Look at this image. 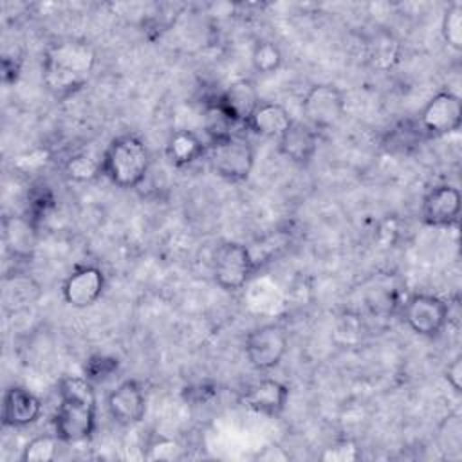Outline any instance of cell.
I'll return each instance as SVG.
<instances>
[{
  "mask_svg": "<svg viewBox=\"0 0 462 462\" xmlns=\"http://www.w3.org/2000/svg\"><path fill=\"white\" fill-rule=\"evenodd\" d=\"M180 446L166 437H159L155 439L150 446H148V453L146 458L150 460H171V458H179L180 457Z\"/></svg>",
  "mask_w": 462,
  "mask_h": 462,
  "instance_id": "26",
  "label": "cell"
},
{
  "mask_svg": "<svg viewBox=\"0 0 462 462\" xmlns=\"http://www.w3.org/2000/svg\"><path fill=\"white\" fill-rule=\"evenodd\" d=\"M301 110L307 119L305 123L316 132L330 130L345 116V96L341 88L332 83H318L305 92Z\"/></svg>",
  "mask_w": 462,
  "mask_h": 462,
  "instance_id": "6",
  "label": "cell"
},
{
  "mask_svg": "<svg viewBox=\"0 0 462 462\" xmlns=\"http://www.w3.org/2000/svg\"><path fill=\"white\" fill-rule=\"evenodd\" d=\"M110 417L121 426L139 424L146 413V395L135 379L119 383L106 397Z\"/></svg>",
  "mask_w": 462,
  "mask_h": 462,
  "instance_id": "11",
  "label": "cell"
},
{
  "mask_svg": "<svg viewBox=\"0 0 462 462\" xmlns=\"http://www.w3.org/2000/svg\"><path fill=\"white\" fill-rule=\"evenodd\" d=\"M448 318H449L448 303L435 294L417 292L406 300L404 321L419 336H424V337L439 336L444 330Z\"/></svg>",
  "mask_w": 462,
  "mask_h": 462,
  "instance_id": "8",
  "label": "cell"
},
{
  "mask_svg": "<svg viewBox=\"0 0 462 462\" xmlns=\"http://www.w3.org/2000/svg\"><path fill=\"white\" fill-rule=\"evenodd\" d=\"M65 171L74 180H92L101 173V157L97 159L90 153H76L67 161Z\"/></svg>",
  "mask_w": 462,
  "mask_h": 462,
  "instance_id": "22",
  "label": "cell"
},
{
  "mask_svg": "<svg viewBox=\"0 0 462 462\" xmlns=\"http://www.w3.org/2000/svg\"><path fill=\"white\" fill-rule=\"evenodd\" d=\"M2 72H4V81L5 83H11V81H16L18 74H20V61L14 58V60H9V58H4L2 60Z\"/></svg>",
  "mask_w": 462,
  "mask_h": 462,
  "instance_id": "30",
  "label": "cell"
},
{
  "mask_svg": "<svg viewBox=\"0 0 462 462\" xmlns=\"http://www.w3.org/2000/svg\"><path fill=\"white\" fill-rule=\"evenodd\" d=\"M420 130L428 137L453 134L462 125L460 97L449 90L437 92L420 110L417 119Z\"/></svg>",
  "mask_w": 462,
  "mask_h": 462,
  "instance_id": "9",
  "label": "cell"
},
{
  "mask_svg": "<svg viewBox=\"0 0 462 462\" xmlns=\"http://www.w3.org/2000/svg\"><path fill=\"white\" fill-rule=\"evenodd\" d=\"M289 388L283 383L276 379H260L244 390L240 402L251 411L276 417L285 410Z\"/></svg>",
  "mask_w": 462,
  "mask_h": 462,
  "instance_id": "13",
  "label": "cell"
},
{
  "mask_svg": "<svg viewBox=\"0 0 462 462\" xmlns=\"http://www.w3.org/2000/svg\"><path fill=\"white\" fill-rule=\"evenodd\" d=\"M204 157L211 170L229 182L247 180L254 166V150L251 143L236 134L209 141Z\"/></svg>",
  "mask_w": 462,
  "mask_h": 462,
  "instance_id": "4",
  "label": "cell"
},
{
  "mask_svg": "<svg viewBox=\"0 0 462 462\" xmlns=\"http://www.w3.org/2000/svg\"><path fill=\"white\" fill-rule=\"evenodd\" d=\"M282 52L278 45L267 40H260L254 43L251 51V65L260 74H273L282 65Z\"/></svg>",
  "mask_w": 462,
  "mask_h": 462,
  "instance_id": "21",
  "label": "cell"
},
{
  "mask_svg": "<svg viewBox=\"0 0 462 462\" xmlns=\"http://www.w3.org/2000/svg\"><path fill=\"white\" fill-rule=\"evenodd\" d=\"M359 457H361V451H359L357 444L350 439L337 440V442L323 448V451L319 453V458L325 462H354Z\"/></svg>",
  "mask_w": 462,
  "mask_h": 462,
  "instance_id": "24",
  "label": "cell"
},
{
  "mask_svg": "<svg viewBox=\"0 0 462 462\" xmlns=\"http://www.w3.org/2000/svg\"><path fill=\"white\" fill-rule=\"evenodd\" d=\"M460 215V191L451 184L431 188L420 204V218L431 227H449Z\"/></svg>",
  "mask_w": 462,
  "mask_h": 462,
  "instance_id": "12",
  "label": "cell"
},
{
  "mask_svg": "<svg viewBox=\"0 0 462 462\" xmlns=\"http://www.w3.org/2000/svg\"><path fill=\"white\" fill-rule=\"evenodd\" d=\"M52 202H54L52 193H51L45 186H43V189L34 191V193L31 195V200H29V211H31L29 222L34 224V220H36L38 217L47 215V211L52 208Z\"/></svg>",
  "mask_w": 462,
  "mask_h": 462,
  "instance_id": "27",
  "label": "cell"
},
{
  "mask_svg": "<svg viewBox=\"0 0 462 462\" xmlns=\"http://www.w3.org/2000/svg\"><path fill=\"white\" fill-rule=\"evenodd\" d=\"M256 262L251 249L240 242H224L213 254V278L227 292L240 291L253 276Z\"/></svg>",
  "mask_w": 462,
  "mask_h": 462,
  "instance_id": "5",
  "label": "cell"
},
{
  "mask_svg": "<svg viewBox=\"0 0 462 462\" xmlns=\"http://www.w3.org/2000/svg\"><path fill=\"white\" fill-rule=\"evenodd\" d=\"M60 442L61 440L56 435H38L25 444L20 455V460L22 462H51L56 458Z\"/></svg>",
  "mask_w": 462,
  "mask_h": 462,
  "instance_id": "20",
  "label": "cell"
},
{
  "mask_svg": "<svg viewBox=\"0 0 462 462\" xmlns=\"http://www.w3.org/2000/svg\"><path fill=\"white\" fill-rule=\"evenodd\" d=\"M440 32L448 47L453 51H462V2H451L442 16Z\"/></svg>",
  "mask_w": 462,
  "mask_h": 462,
  "instance_id": "19",
  "label": "cell"
},
{
  "mask_svg": "<svg viewBox=\"0 0 462 462\" xmlns=\"http://www.w3.org/2000/svg\"><path fill=\"white\" fill-rule=\"evenodd\" d=\"M292 117L283 105L278 103H260L253 114L247 117L244 126L256 135L278 139L291 125Z\"/></svg>",
  "mask_w": 462,
  "mask_h": 462,
  "instance_id": "17",
  "label": "cell"
},
{
  "mask_svg": "<svg viewBox=\"0 0 462 462\" xmlns=\"http://www.w3.org/2000/svg\"><path fill=\"white\" fill-rule=\"evenodd\" d=\"M60 404L54 411V435L63 444H79L96 430V392L87 377L65 375L58 386Z\"/></svg>",
  "mask_w": 462,
  "mask_h": 462,
  "instance_id": "2",
  "label": "cell"
},
{
  "mask_svg": "<svg viewBox=\"0 0 462 462\" xmlns=\"http://www.w3.org/2000/svg\"><path fill=\"white\" fill-rule=\"evenodd\" d=\"M97 61L94 45L85 38H63L51 43L43 54L42 79L58 101L79 92L90 79Z\"/></svg>",
  "mask_w": 462,
  "mask_h": 462,
  "instance_id": "1",
  "label": "cell"
},
{
  "mask_svg": "<svg viewBox=\"0 0 462 462\" xmlns=\"http://www.w3.org/2000/svg\"><path fill=\"white\" fill-rule=\"evenodd\" d=\"M42 413V401L22 386H11L2 399V426L25 428L38 420Z\"/></svg>",
  "mask_w": 462,
  "mask_h": 462,
  "instance_id": "14",
  "label": "cell"
},
{
  "mask_svg": "<svg viewBox=\"0 0 462 462\" xmlns=\"http://www.w3.org/2000/svg\"><path fill=\"white\" fill-rule=\"evenodd\" d=\"M420 137H424V132L420 130L419 123H411V121H404L401 123L397 128H393L390 132V148H401L406 150L413 144H417L420 141Z\"/></svg>",
  "mask_w": 462,
  "mask_h": 462,
  "instance_id": "23",
  "label": "cell"
},
{
  "mask_svg": "<svg viewBox=\"0 0 462 462\" xmlns=\"http://www.w3.org/2000/svg\"><path fill=\"white\" fill-rule=\"evenodd\" d=\"M289 348L287 330L278 323H265L253 328L244 343L247 361L256 370H271L280 365Z\"/></svg>",
  "mask_w": 462,
  "mask_h": 462,
  "instance_id": "7",
  "label": "cell"
},
{
  "mask_svg": "<svg viewBox=\"0 0 462 462\" xmlns=\"http://www.w3.org/2000/svg\"><path fill=\"white\" fill-rule=\"evenodd\" d=\"M446 379L451 384V388L460 393L462 392V357L457 356L446 368Z\"/></svg>",
  "mask_w": 462,
  "mask_h": 462,
  "instance_id": "28",
  "label": "cell"
},
{
  "mask_svg": "<svg viewBox=\"0 0 462 462\" xmlns=\"http://www.w3.org/2000/svg\"><path fill=\"white\" fill-rule=\"evenodd\" d=\"M278 152L298 166H307L318 152V132L301 121L292 125L276 139Z\"/></svg>",
  "mask_w": 462,
  "mask_h": 462,
  "instance_id": "15",
  "label": "cell"
},
{
  "mask_svg": "<svg viewBox=\"0 0 462 462\" xmlns=\"http://www.w3.org/2000/svg\"><path fill=\"white\" fill-rule=\"evenodd\" d=\"M217 99L236 125H244L253 110L260 105L258 92L249 79L233 81L222 94L217 96Z\"/></svg>",
  "mask_w": 462,
  "mask_h": 462,
  "instance_id": "16",
  "label": "cell"
},
{
  "mask_svg": "<svg viewBox=\"0 0 462 462\" xmlns=\"http://www.w3.org/2000/svg\"><path fill=\"white\" fill-rule=\"evenodd\" d=\"M256 458H258V460L273 462V460H289L291 455H289L283 448H280V446H276V444H271V446H265L262 451H258Z\"/></svg>",
  "mask_w": 462,
  "mask_h": 462,
  "instance_id": "29",
  "label": "cell"
},
{
  "mask_svg": "<svg viewBox=\"0 0 462 462\" xmlns=\"http://www.w3.org/2000/svg\"><path fill=\"white\" fill-rule=\"evenodd\" d=\"M105 291V273L92 263L78 265L61 283V296L65 303L74 309H87L94 305Z\"/></svg>",
  "mask_w": 462,
  "mask_h": 462,
  "instance_id": "10",
  "label": "cell"
},
{
  "mask_svg": "<svg viewBox=\"0 0 462 462\" xmlns=\"http://www.w3.org/2000/svg\"><path fill=\"white\" fill-rule=\"evenodd\" d=\"M117 370V359L108 356H94L88 359L85 372L88 381H101L105 377H110Z\"/></svg>",
  "mask_w": 462,
  "mask_h": 462,
  "instance_id": "25",
  "label": "cell"
},
{
  "mask_svg": "<svg viewBox=\"0 0 462 462\" xmlns=\"http://www.w3.org/2000/svg\"><path fill=\"white\" fill-rule=\"evenodd\" d=\"M208 144L193 132V130H175L166 141V157L168 161L177 166H189L191 162L199 161L206 155Z\"/></svg>",
  "mask_w": 462,
  "mask_h": 462,
  "instance_id": "18",
  "label": "cell"
},
{
  "mask_svg": "<svg viewBox=\"0 0 462 462\" xmlns=\"http://www.w3.org/2000/svg\"><path fill=\"white\" fill-rule=\"evenodd\" d=\"M150 152L144 141L134 134H123L110 141L101 155V173L117 188H137L148 173Z\"/></svg>",
  "mask_w": 462,
  "mask_h": 462,
  "instance_id": "3",
  "label": "cell"
}]
</instances>
